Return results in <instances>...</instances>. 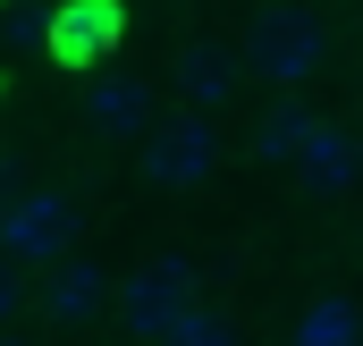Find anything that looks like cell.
Returning <instances> with one entry per match:
<instances>
[{
	"instance_id": "obj_8",
	"label": "cell",
	"mask_w": 363,
	"mask_h": 346,
	"mask_svg": "<svg viewBox=\"0 0 363 346\" xmlns=\"http://www.w3.org/2000/svg\"><path fill=\"white\" fill-rule=\"evenodd\" d=\"M110 43H118V0H77V9H60V26H51V51H60L68 68H93Z\"/></svg>"
},
{
	"instance_id": "obj_6",
	"label": "cell",
	"mask_w": 363,
	"mask_h": 346,
	"mask_svg": "<svg viewBox=\"0 0 363 346\" xmlns=\"http://www.w3.org/2000/svg\"><path fill=\"white\" fill-rule=\"evenodd\" d=\"M296 169H304V186H313V194H347V186L363 177V144L347 135V127L313 118V127H304V144H296Z\"/></svg>"
},
{
	"instance_id": "obj_4",
	"label": "cell",
	"mask_w": 363,
	"mask_h": 346,
	"mask_svg": "<svg viewBox=\"0 0 363 346\" xmlns=\"http://www.w3.org/2000/svg\"><path fill=\"white\" fill-rule=\"evenodd\" d=\"M144 169L161 177V186H203V177L220 169V127L211 118H152L144 127Z\"/></svg>"
},
{
	"instance_id": "obj_3",
	"label": "cell",
	"mask_w": 363,
	"mask_h": 346,
	"mask_svg": "<svg viewBox=\"0 0 363 346\" xmlns=\"http://www.w3.org/2000/svg\"><path fill=\"white\" fill-rule=\"evenodd\" d=\"M77 237H85L77 194H17L0 211V254L9 262H60V254H77Z\"/></svg>"
},
{
	"instance_id": "obj_10",
	"label": "cell",
	"mask_w": 363,
	"mask_h": 346,
	"mask_svg": "<svg viewBox=\"0 0 363 346\" xmlns=\"http://www.w3.org/2000/svg\"><path fill=\"white\" fill-rule=\"evenodd\" d=\"M296 346H363V321L347 296H313L304 313H296Z\"/></svg>"
},
{
	"instance_id": "obj_11",
	"label": "cell",
	"mask_w": 363,
	"mask_h": 346,
	"mask_svg": "<svg viewBox=\"0 0 363 346\" xmlns=\"http://www.w3.org/2000/svg\"><path fill=\"white\" fill-rule=\"evenodd\" d=\"M304 127H313L304 110H279V118H262V135H254V152H262V161H296V144H304Z\"/></svg>"
},
{
	"instance_id": "obj_7",
	"label": "cell",
	"mask_w": 363,
	"mask_h": 346,
	"mask_svg": "<svg viewBox=\"0 0 363 346\" xmlns=\"http://www.w3.org/2000/svg\"><path fill=\"white\" fill-rule=\"evenodd\" d=\"M169 77H178L186 110H194V118H211V110H228V101H237V51H228V43H186Z\"/></svg>"
},
{
	"instance_id": "obj_12",
	"label": "cell",
	"mask_w": 363,
	"mask_h": 346,
	"mask_svg": "<svg viewBox=\"0 0 363 346\" xmlns=\"http://www.w3.org/2000/svg\"><path fill=\"white\" fill-rule=\"evenodd\" d=\"M161 346H237V330H228L211 304H194V313H186V321H178V330H169Z\"/></svg>"
},
{
	"instance_id": "obj_13",
	"label": "cell",
	"mask_w": 363,
	"mask_h": 346,
	"mask_svg": "<svg viewBox=\"0 0 363 346\" xmlns=\"http://www.w3.org/2000/svg\"><path fill=\"white\" fill-rule=\"evenodd\" d=\"M17 313H26V279H17V262L0 254V330H9Z\"/></svg>"
},
{
	"instance_id": "obj_1",
	"label": "cell",
	"mask_w": 363,
	"mask_h": 346,
	"mask_svg": "<svg viewBox=\"0 0 363 346\" xmlns=\"http://www.w3.org/2000/svg\"><path fill=\"white\" fill-rule=\"evenodd\" d=\"M110 304L127 313V330H135L144 346H161L186 313L203 304V287H194V270H186L178 254H152V262H135L127 279H110Z\"/></svg>"
},
{
	"instance_id": "obj_9",
	"label": "cell",
	"mask_w": 363,
	"mask_h": 346,
	"mask_svg": "<svg viewBox=\"0 0 363 346\" xmlns=\"http://www.w3.org/2000/svg\"><path fill=\"white\" fill-rule=\"evenodd\" d=\"M85 118L101 135H144V127H152V85H144V77H93Z\"/></svg>"
},
{
	"instance_id": "obj_5",
	"label": "cell",
	"mask_w": 363,
	"mask_h": 346,
	"mask_svg": "<svg viewBox=\"0 0 363 346\" xmlns=\"http://www.w3.org/2000/svg\"><path fill=\"white\" fill-rule=\"evenodd\" d=\"M51 279L34 287V304H43V321L51 330H85L93 313L110 304V270L101 262H85V254H60V262H43Z\"/></svg>"
},
{
	"instance_id": "obj_2",
	"label": "cell",
	"mask_w": 363,
	"mask_h": 346,
	"mask_svg": "<svg viewBox=\"0 0 363 346\" xmlns=\"http://www.w3.org/2000/svg\"><path fill=\"white\" fill-rule=\"evenodd\" d=\"M245 60L262 68V85L296 93L313 68H321V26H313V9H296V0H271V9L245 26Z\"/></svg>"
},
{
	"instance_id": "obj_14",
	"label": "cell",
	"mask_w": 363,
	"mask_h": 346,
	"mask_svg": "<svg viewBox=\"0 0 363 346\" xmlns=\"http://www.w3.org/2000/svg\"><path fill=\"white\" fill-rule=\"evenodd\" d=\"M0 346H34V338H17V330H0Z\"/></svg>"
}]
</instances>
